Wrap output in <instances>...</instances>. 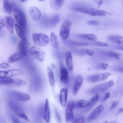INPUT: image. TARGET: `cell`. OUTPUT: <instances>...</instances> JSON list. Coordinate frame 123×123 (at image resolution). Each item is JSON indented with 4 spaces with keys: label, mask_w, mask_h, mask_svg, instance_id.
I'll return each instance as SVG.
<instances>
[{
    "label": "cell",
    "mask_w": 123,
    "mask_h": 123,
    "mask_svg": "<svg viewBox=\"0 0 123 123\" xmlns=\"http://www.w3.org/2000/svg\"><path fill=\"white\" fill-rule=\"evenodd\" d=\"M116 71H118L121 73H123V67H116L114 69Z\"/></svg>",
    "instance_id": "cell-47"
},
{
    "label": "cell",
    "mask_w": 123,
    "mask_h": 123,
    "mask_svg": "<svg viewBox=\"0 0 123 123\" xmlns=\"http://www.w3.org/2000/svg\"><path fill=\"white\" fill-rule=\"evenodd\" d=\"M9 95L14 100L21 102L28 101L31 99L29 94L17 91H10L9 92Z\"/></svg>",
    "instance_id": "cell-7"
},
{
    "label": "cell",
    "mask_w": 123,
    "mask_h": 123,
    "mask_svg": "<svg viewBox=\"0 0 123 123\" xmlns=\"http://www.w3.org/2000/svg\"><path fill=\"white\" fill-rule=\"evenodd\" d=\"M23 58L24 56L22 55L20 53L16 52L11 55L7 58V62L9 63H12L21 60Z\"/></svg>",
    "instance_id": "cell-24"
},
{
    "label": "cell",
    "mask_w": 123,
    "mask_h": 123,
    "mask_svg": "<svg viewBox=\"0 0 123 123\" xmlns=\"http://www.w3.org/2000/svg\"><path fill=\"white\" fill-rule=\"evenodd\" d=\"M15 83V78L5 76L0 77V84L1 85L13 86Z\"/></svg>",
    "instance_id": "cell-28"
},
{
    "label": "cell",
    "mask_w": 123,
    "mask_h": 123,
    "mask_svg": "<svg viewBox=\"0 0 123 123\" xmlns=\"http://www.w3.org/2000/svg\"><path fill=\"white\" fill-rule=\"evenodd\" d=\"M18 52L20 53L22 55L26 57L27 55V44L22 41H20L17 45Z\"/></svg>",
    "instance_id": "cell-23"
},
{
    "label": "cell",
    "mask_w": 123,
    "mask_h": 123,
    "mask_svg": "<svg viewBox=\"0 0 123 123\" xmlns=\"http://www.w3.org/2000/svg\"><path fill=\"white\" fill-rule=\"evenodd\" d=\"M29 52L31 56L37 61L43 62L45 60V53L38 47L32 46L30 48Z\"/></svg>",
    "instance_id": "cell-8"
},
{
    "label": "cell",
    "mask_w": 123,
    "mask_h": 123,
    "mask_svg": "<svg viewBox=\"0 0 123 123\" xmlns=\"http://www.w3.org/2000/svg\"><path fill=\"white\" fill-rule=\"evenodd\" d=\"M47 74L48 78L49 84L52 86L55 85V77L52 69L49 67L47 68Z\"/></svg>",
    "instance_id": "cell-29"
},
{
    "label": "cell",
    "mask_w": 123,
    "mask_h": 123,
    "mask_svg": "<svg viewBox=\"0 0 123 123\" xmlns=\"http://www.w3.org/2000/svg\"><path fill=\"white\" fill-rule=\"evenodd\" d=\"M79 52L81 53L82 55H86L90 57L94 56L95 54V52L93 50L90 49H81L80 50Z\"/></svg>",
    "instance_id": "cell-34"
},
{
    "label": "cell",
    "mask_w": 123,
    "mask_h": 123,
    "mask_svg": "<svg viewBox=\"0 0 123 123\" xmlns=\"http://www.w3.org/2000/svg\"><path fill=\"white\" fill-rule=\"evenodd\" d=\"M8 105L10 109L18 117L26 121H30L29 118L25 113L23 109L17 103L13 101H10Z\"/></svg>",
    "instance_id": "cell-6"
},
{
    "label": "cell",
    "mask_w": 123,
    "mask_h": 123,
    "mask_svg": "<svg viewBox=\"0 0 123 123\" xmlns=\"http://www.w3.org/2000/svg\"><path fill=\"white\" fill-rule=\"evenodd\" d=\"M123 108L120 109L118 110V111L117 114H121V113H123Z\"/></svg>",
    "instance_id": "cell-50"
},
{
    "label": "cell",
    "mask_w": 123,
    "mask_h": 123,
    "mask_svg": "<svg viewBox=\"0 0 123 123\" xmlns=\"http://www.w3.org/2000/svg\"><path fill=\"white\" fill-rule=\"evenodd\" d=\"M13 14L17 24L25 30L26 28L27 20L24 12L19 8H14L13 10Z\"/></svg>",
    "instance_id": "cell-4"
},
{
    "label": "cell",
    "mask_w": 123,
    "mask_h": 123,
    "mask_svg": "<svg viewBox=\"0 0 123 123\" xmlns=\"http://www.w3.org/2000/svg\"><path fill=\"white\" fill-rule=\"evenodd\" d=\"M42 116L45 121L47 123H49L50 119V110L49 104V100L48 98H46L45 101Z\"/></svg>",
    "instance_id": "cell-18"
},
{
    "label": "cell",
    "mask_w": 123,
    "mask_h": 123,
    "mask_svg": "<svg viewBox=\"0 0 123 123\" xmlns=\"http://www.w3.org/2000/svg\"><path fill=\"white\" fill-rule=\"evenodd\" d=\"M104 110V107L103 106V105L100 104L97 106L88 115V116L87 117V121L90 122L91 121L95 120L101 114V113Z\"/></svg>",
    "instance_id": "cell-14"
},
{
    "label": "cell",
    "mask_w": 123,
    "mask_h": 123,
    "mask_svg": "<svg viewBox=\"0 0 123 123\" xmlns=\"http://www.w3.org/2000/svg\"><path fill=\"white\" fill-rule=\"evenodd\" d=\"M92 45L97 46V47H107L109 46V45L106 43L99 41H96L94 42H92L91 43Z\"/></svg>",
    "instance_id": "cell-39"
},
{
    "label": "cell",
    "mask_w": 123,
    "mask_h": 123,
    "mask_svg": "<svg viewBox=\"0 0 123 123\" xmlns=\"http://www.w3.org/2000/svg\"><path fill=\"white\" fill-rule=\"evenodd\" d=\"M114 83L113 80H111L96 85L87 90L86 92L88 94L90 95H95L98 93L99 94L100 93L107 91L108 89L112 87L114 85Z\"/></svg>",
    "instance_id": "cell-2"
},
{
    "label": "cell",
    "mask_w": 123,
    "mask_h": 123,
    "mask_svg": "<svg viewBox=\"0 0 123 123\" xmlns=\"http://www.w3.org/2000/svg\"><path fill=\"white\" fill-rule=\"evenodd\" d=\"M15 30L17 36L21 39V41H22L24 43L27 44L28 41L26 39V37L25 33V29L22 26H21L19 25H18L17 23H15Z\"/></svg>",
    "instance_id": "cell-20"
},
{
    "label": "cell",
    "mask_w": 123,
    "mask_h": 123,
    "mask_svg": "<svg viewBox=\"0 0 123 123\" xmlns=\"http://www.w3.org/2000/svg\"><path fill=\"white\" fill-rule=\"evenodd\" d=\"M100 98H101V95H100V94L98 93V94H95L90 99V100L89 101V106L86 109H85L84 111L85 110L86 111H88L90 110L95 105V104L100 99Z\"/></svg>",
    "instance_id": "cell-27"
},
{
    "label": "cell",
    "mask_w": 123,
    "mask_h": 123,
    "mask_svg": "<svg viewBox=\"0 0 123 123\" xmlns=\"http://www.w3.org/2000/svg\"><path fill=\"white\" fill-rule=\"evenodd\" d=\"M3 0V9L4 12L7 14H11L13 12L14 8L12 3L9 0Z\"/></svg>",
    "instance_id": "cell-26"
},
{
    "label": "cell",
    "mask_w": 123,
    "mask_h": 123,
    "mask_svg": "<svg viewBox=\"0 0 123 123\" xmlns=\"http://www.w3.org/2000/svg\"><path fill=\"white\" fill-rule=\"evenodd\" d=\"M55 115H56V118L58 120V122L60 123L61 122V116L60 115L59 112H58V111L55 109Z\"/></svg>",
    "instance_id": "cell-45"
},
{
    "label": "cell",
    "mask_w": 123,
    "mask_h": 123,
    "mask_svg": "<svg viewBox=\"0 0 123 123\" xmlns=\"http://www.w3.org/2000/svg\"><path fill=\"white\" fill-rule=\"evenodd\" d=\"M20 3H23L25 2H26L27 0H17Z\"/></svg>",
    "instance_id": "cell-51"
},
{
    "label": "cell",
    "mask_w": 123,
    "mask_h": 123,
    "mask_svg": "<svg viewBox=\"0 0 123 123\" xmlns=\"http://www.w3.org/2000/svg\"><path fill=\"white\" fill-rule=\"evenodd\" d=\"M60 20V17L58 15H55L53 16L50 19L49 23L52 25H56Z\"/></svg>",
    "instance_id": "cell-38"
},
{
    "label": "cell",
    "mask_w": 123,
    "mask_h": 123,
    "mask_svg": "<svg viewBox=\"0 0 123 123\" xmlns=\"http://www.w3.org/2000/svg\"><path fill=\"white\" fill-rule=\"evenodd\" d=\"M65 0H51L50 5L55 10H60L63 6Z\"/></svg>",
    "instance_id": "cell-30"
},
{
    "label": "cell",
    "mask_w": 123,
    "mask_h": 123,
    "mask_svg": "<svg viewBox=\"0 0 123 123\" xmlns=\"http://www.w3.org/2000/svg\"><path fill=\"white\" fill-rule=\"evenodd\" d=\"M0 29L1 30L2 28L5 26V20H4V19H3L2 17H0Z\"/></svg>",
    "instance_id": "cell-46"
},
{
    "label": "cell",
    "mask_w": 123,
    "mask_h": 123,
    "mask_svg": "<svg viewBox=\"0 0 123 123\" xmlns=\"http://www.w3.org/2000/svg\"><path fill=\"white\" fill-rule=\"evenodd\" d=\"M111 96V93L110 92H107L105 95L104 96H103V97L102 98V100H101V101L102 102H104L106 100H107Z\"/></svg>",
    "instance_id": "cell-42"
},
{
    "label": "cell",
    "mask_w": 123,
    "mask_h": 123,
    "mask_svg": "<svg viewBox=\"0 0 123 123\" xmlns=\"http://www.w3.org/2000/svg\"><path fill=\"white\" fill-rule=\"evenodd\" d=\"M74 102L72 100H70L67 103L65 109V120L66 123L72 122L74 119Z\"/></svg>",
    "instance_id": "cell-10"
},
{
    "label": "cell",
    "mask_w": 123,
    "mask_h": 123,
    "mask_svg": "<svg viewBox=\"0 0 123 123\" xmlns=\"http://www.w3.org/2000/svg\"><path fill=\"white\" fill-rule=\"evenodd\" d=\"M68 44L74 46H88L89 45V43H86V42H80L78 41H70L68 42Z\"/></svg>",
    "instance_id": "cell-37"
},
{
    "label": "cell",
    "mask_w": 123,
    "mask_h": 123,
    "mask_svg": "<svg viewBox=\"0 0 123 123\" xmlns=\"http://www.w3.org/2000/svg\"><path fill=\"white\" fill-rule=\"evenodd\" d=\"M27 85V82L19 78H15V83L14 84V86H26Z\"/></svg>",
    "instance_id": "cell-35"
},
{
    "label": "cell",
    "mask_w": 123,
    "mask_h": 123,
    "mask_svg": "<svg viewBox=\"0 0 123 123\" xmlns=\"http://www.w3.org/2000/svg\"><path fill=\"white\" fill-rule=\"evenodd\" d=\"M29 13L31 19L34 21H37L39 20L42 16L41 11L36 6H31L28 9Z\"/></svg>",
    "instance_id": "cell-13"
},
{
    "label": "cell",
    "mask_w": 123,
    "mask_h": 123,
    "mask_svg": "<svg viewBox=\"0 0 123 123\" xmlns=\"http://www.w3.org/2000/svg\"><path fill=\"white\" fill-rule=\"evenodd\" d=\"M23 74L22 71L18 69H12L8 70H1L0 72V76L12 77L20 75Z\"/></svg>",
    "instance_id": "cell-15"
},
{
    "label": "cell",
    "mask_w": 123,
    "mask_h": 123,
    "mask_svg": "<svg viewBox=\"0 0 123 123\" xmlns=\"http://www.w3.org/2000/svg\"><path fill=\"white\" fill-rule=\"evenodd\" d=\"M69 73L67 68L62 64H60V78L61 82L63 85H66L68 83Z\"/></svg>",
    "instance_id": "cell-12"
},
{
    "label": "cell",
    "mask_w": 123,
    "mask_h": 123,
    "mask_svg": "<svg viewBox=\"0 0 123 123\" xmlns=\"http://www.w3.org/2000/svg\"><path fill=\"white\" fill-rule=\"evenodd\" d=\"M50 44L51 47L56 49H60V46L58 37L54 32H51L50 35Z\"/></svg>",
    "instance_id": "cell-22"
},
{
    "label": "cell",
    "mask_w": 123,
    "mask_h": 123,
    "mask_svg": "<svg viewBox=\"0 0 123 123\" xmlns=\"http://www.w3.org/2000/svg\"><path fill=\"white\" fill-rule=\"evenodd\" d=\"M87 24L92 25H98L99 24V22L98 21L96 20H91L88 21L87 22Z\"/></svg>",
    "instance_id": "cell-41"
},
{
    "label": "cell",
    "mask_w": 123,
    "mask_h": 123,
    "mask_svg": "<svg viewBox=\"0 0 123 123\" xmlns=\"http://www.w3.org/2000/svg\"><path fill=\"white\" fill-rule=\"evenodd\" d=\"M118 103H119L118 100H115L114 101H113L110 107V110H111L114 109L115 107H116L118 105Z\"/></svg>",
    "instance_id": "cell-43"
},
{
    "label": "cell",
    "mask_w": 123,
    "mask_h": 123,
    "mask_svg": "<svg viewBox=\"0 0 123 123\" xmlns=\"http://www.w3.org/2000/svg\"><path fill=\"white\" fill-rule=\"evenodd\" d=\"M89 106V101L84 99L78 100L74 102V107L76 109H86Z\"/></svg>",
    "instance_id": "cell-25"
},
{
    "label": "cell",
    "mask_w": 123,
    "mask_h": 123,
    "mask_svg": "<svg viewBox=\"0 0 123 123\" xmlns=\"http://www.w3.org/2000/svg\"><path fill=\"white\" fill-rule=\"evenodd\" d=\"M108 64L105 62H100L96 64L95 66V68L98 70H104L107 69L108 67Z\"/></svg>",
    "instance_id": "cell-36"
},
{
    "label": "cell",
    "mask_w": 123,
    "mask_h": 123,
    "mask_svg": "<svg viewBox=\"0 0 123 123\" xmlns=\"http://www.w3.org/2000/svg\"><path fill=\"white\" fill-rule=\"evenodd\" d=\"M73 10L92 16H106L111 14L109 12L89 7H75L73 9Z\"/></svg>",
    "instance_id": "cell-1"
},
{
    "label": "cell",
    "mask_w": 123,
    "mask_h": 123,
    "mask_svg": "<svg viewBox=\"0 0 123 123\" xmlns=\"http://www.w3.org/2000/svg\"><path fill=\"white\" fill-rule=\"evenodd\" d=\"M103 54L105 56L111 58H114L118 60H119L121 57V55L120 53L113 51H106L104 52Z\"/></svg>",
    "instance_id": "cell-32"
},
{
    "label": "cell",
    "mask_w": 123,
    "mask_h": 123,
    "mask_svg": "<svg viewBox=\"0 0 123 123\" xmlns=\"http://www.w3.org/2000/svg\"><path fill=\"white\" fill-rule=\"evenodd\" d=\"M77 38L84 40L92 42L96 41L98 40L97 36L94 34H81L76 35Z\"/></svg>",
    "instance_id": "cell-21"
},
{
    "label": "cell",
    "mask_w": 123,
    "mask_h": 123,
    "mask_svg": "<svg viewBox=\"0 0 123 123\" xmlns=\"http://www.w3.org/2000/svg\"><path fill=\"white\" fill-rule=\"evenodd\" d=\"M11 119L12 123H21L20 121L14 116H12Z\"/></svg>",
    "instance_id": "cell-44"
},
{
    "label": "cell",
    "mask_w": 123,
    "mask_h": 123,
    "mask_svg": "<svg viewBox=\"0 0 123 123\" xmlns=\"http://www.w3.org/2000/svg\"><path fill=\"white\" fill-rule=\"evenodd\" d=\"M85 117L82 115H77L72 121V123H85Z\"/></svg>",
    "instance_id": "cell-33"
},
{
    "label": "cell",
    "mask_w": 123,
    "mask_h": 123,
    "mask_svg": "<svg viewBox=\"0 0 123 123\" xmlns=\"http://www.w3.org/2000/svg\"><path fill=\"white\" fill-rule=\"evenodd\" d=\"M66 67L68 72L71 74L74 70V65L73 62V56L71 51H67L65 55Z\"/></svg>",
    "instance_id": "cell-16"
},
{
    "label": "cell",
    "mask_w": 123,
    "mask_h": 123,
    "mask_svg": "<svg viewBox=\"0 0 123 123\" xmlns=\"http://www.w3.org/2000/svg\"><path fill=\"white\" fill-rule=\"evenodd\" d=\"M68 90L67 87L62 88L60 93L59 100L62 106L65 107L67 104Z\"/></svg>",
    "instance_id": "cell-19"
},
{
    "label": "cell",
    "mask_w": 123,
    "mask_h": 123,
    "mask_svg": "<svg viewBox=\"0 0 123 123\" xmlns=\"http://www.w3.org/2000/svg\"><path fill=\"white\" fill-rule=\"evenodd\" d=\"M72 22L68 19L65 20L61 26L59 35L63 41H66L70 34V30L72 27Z\"/></svg>",
    "instance_id": "cell-5"
},
{
    "label": "cell",
    "mask_w": 123,
    "mask_h": 123,
    "mask_svg": "<svg viewBox=\"0 0 123 123\" xmlns=\"http://www.w3.org/2000/svg\"><path fill=\"white\" fill-rule=\"evenodd\" d=\"M107 38L113 42H115L118 45L123 44V37L119 35H110L108 36Z\"/></svg>",
    "instance_id": "cell-31"
},
{
    "label": "cell",
    "mask_w": 123,
    "mask_h": 123,
    "mask_svg": "<svg viewBox=\"0 0 123 123\" xmlns=\"http://www.w3.org/2000/svg\"><path fill=\"white\" fill-rule=\"evenodd\" d=\"M84 81V77L82 74H77L74 78L72 88V93L74 96H76L81 87Z\"/></svg>",
    "instance_id": "cell-11"
},
{
    "label": "cell",
    "mask_w": 123,
    "mask_h": 123,
    "mask_svg": "<svg viewBox=\"0 0 123 123\" xmlns=\"http://www.w3.org/2000/svg\"><path fill=\"white\" fill-rule=\"evenodd\" d=\"M38 0L39 1H41V2H42V1H45V0Z\"/></svg>",
    "instance_id": "cell-52"
},
{
    "label": "cell",
    "mask_w": 123,
    "mask_h": 123,
    "mask_svg": "<svg viewBox=\"0 0 123 123\" xmlns=\"http://www.w3.org/2000/svg\"><path fill=\"white\" fill-rule=\"evenodd\" d=\"M34 44L37 47H43L48 45L50 42L49 37L42 33H34L32 34Z\"/></svg>",
    "instance_id": "cell-3"
},
{
    "label": "cell",
    "mask_w": 123,
    "mask_h": 123,
    "mask_svg": "<svg viewBox=\"0 0 123 123\" xmlns=\"http://www.w3.org/2000/svg\"><path fill=\"white\" fill-rule=\"evenodd\" d=\"M10 67V64L8 62H2L0 64V69H8Z\"/></svg>",
    "instance_id": "cell-40"
},
{
    "label": "cell",
    "mask_w": 123,
    "mask_h": 123,
    "mask_svg": "<svg viewBox=\"0 0 123 123\" xmlns=\"http://www.w3.org/2000/svg\"><path fill=\"white\" fill-rule=\"evenodd\" d=\"M4 20L6 29L11 34H13L15 25L14 19L12 16H7L5 17Z\"/></svg>",
    "instance_id": "cell-17"
},
{
    "label": "cell",
    "mask_w": 123,
    "mask_h": 123,
    "mask_svg": "<svg viewBox=\"0 0 123 123\" xmlns=\"http://www.w3.org/2000/svg\"><path fill=\"white\" fill-rule=\"evenodd\" d=\"M103 123H108V121H104Z\"/></svg>",
    "instance_id": "cell-53"
},
{
    "label": "cell",
    "mask_w": 123,
    "mask_h": 123,
    "mask_svg": "<svg viewBox=\"0 0 123 123\" xmlns=\"http://www.w3.org/2000/svg\"><path fill=\"white\" fill-rule=\"evenodd\" d=\"M96 2L98 4V6H100L103 3V0H96Z\"/></svg>",
    "instance_id": "cell-49"
},
{
    "label": "cell",
    "mask_w": 123,
    "mask_h": 123,
    "mask_svg": "<svg viewBox=\"0 0 123 123\" xmlns=\"http://www.w3.org/2000/svg\"><path fill=\"white\" fill-rule=\"evenodd\" d=\"M111 123H116V122H115V121H113V122H111Z\"/></svg>",
    "instance_id": "cell-54"
},
{
    "label": "cell",
    "mask_w": 123,
    "mask_h": 123,
    "mask_svg": "<svg viewBox=\"0 0 123 123\" xmlns=\"http://www.w3.org/2000/svg\"><path fill=\"white\" fill-rule=\"evenodd\" d=\"M110 75L111 73L109 72H105L98 74H91L87 76L86 79L89 82L96 83L106 80Z\"/></svg>",
    "instance_id": "cell-9"
},
{
    "label": "cell",
    "mask_w": 123,
    "mask_h": 123,
    "mask_svg": "<svg viewBox=\"0 0 123 123\" xmlns=\"http://www.w3.org/2000/svg\"><path fill=\"white\" fill-rule=\"evenodd\" d=\"M116 49L123 51V45H118L115 46Z\"/></svg>",
    "instance_id": "cell-48"
}]
</instances>
